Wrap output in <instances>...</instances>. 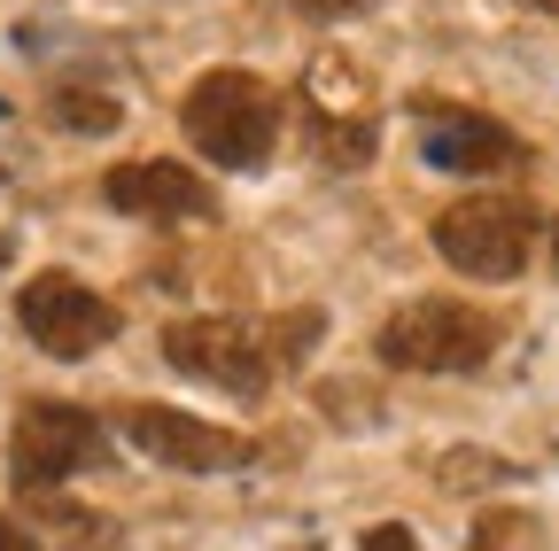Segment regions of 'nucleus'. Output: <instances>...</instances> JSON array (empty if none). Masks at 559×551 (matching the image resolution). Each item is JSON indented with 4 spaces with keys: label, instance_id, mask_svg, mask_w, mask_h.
Wrapping results in <instances>:
<instances>
[{
    "label": "nucleus",
    "instance_id": "20e7f679",
    "mask_svg": "<svg viewBox=\"0 0 559 551\" xmlns=\"http://www.w3.org/2000/svg\"><path fill=\"white\" fill-rule=\"evenodd\" d=\"M436 249L466 280H513L536 256V211L521 194H466L451 211H436Z\"/></svg>",
    "mask_w": 559,
    "mask_h": 551
},
{
    "label": "nucleus",
    "instance_id": "a211bd4d",
    "mask_svg": "<svg viewBox=\"0 0 559 551\" xmlns=\"http://www.w3.org/2000/svg\"><path fill=\"white\" fill-rule=\"evenodd\" d=\"M528 9H544V16H559V0H528Z\"/></svg>",
    "mask_w": 559,
    "mask_h": 551
},
{
    "label": "nucleus",
    "instance_id": "4468645a",
    "mask_svg": "<svg viewBox=\"0 0 559 551\" xmlns=\"http://www.w3.org/2000/svg\"><path fill=\"white\" fill-rule=\"evenodd\" d=\"M366 551H419V543H412L404 520H381V528H366Z\"/></svg>",
    "mask_w": 559,
    "mask_h": 551
},
{
    "label": "nucleus",
    "instance_id": "0eeeda50",
    "mask_svg": "<svg viewBox=\"0 0 559 551\" xmlns=\"http://www.w3.org/2000/svg\"><path fill=\"white\" fill-rule=\"evenodd\" d=\"M16 319L47 358H94L102 342H117V303L94 296L86 280H70V272H39L16 296Z\"/></svg>",
    "mask_w": 559,
    "mask_h": 551
},
{
    "label": "nucleus",
    "instance_id": "f3484780",
    "mask_svg": "<svg viewBox=\"0 0 559 551\" xmlns=\"http://www.w3.org/2000/svg\"><path fill=\"white\" fill-rule=\"evenodd\" d=\"M9 256H16V233H9V226H0V272H9Z\"/></svg>",
    "mask_w": 559,
    "mask_h": 551
},
{
    "label": "nucleus",
    "instance_id": "9b49d317",
    "mask_svg": "<svg viewBox=\"0 0 559 551\" xmlns=\"http://www.w3.org/2000/svg\"><path fill=\"white\" fill-rule=\"evenodd\" d=\"M47 117H55L62 132H109V124H117V101H94V94H55V101H47Z\"/></svg>",
    "mask_w": 559,
    "mask_h": 551
},
{
    "label": "nucleus",
    "instance_id": "f03ea898",
    "mask_svg": "<svg viewBox=\"0 0 559 551\" xmlns=\"http://www.w3.org/2000/svg\"><path fill=\"white\" fill-rule=\"evenodd\" d=\"M179 124H187V141L210 156V164H226V171H257L280 141V94L257 79V71H202L179 101Z\"/></svg>",
    "mask_w": 559,
    "mask_h": 551
},
{
    "label": "nucleus",
    "instance_id": "2eb2a0df",
    "mask_svg": "<svg viewBox=\"0 0 559 551\" xmlns=\"http://www.w3.org/2000/svg\"><path fill=\"white\" fill-rule=\"evenodd\" d=\"M0 551H39V536H32V528H16V520H0Z\"/></svg>",
    "mask_w": 559,
    "mask_h": 551
},
{
    "label": "nucleus",
    "instance_id": "7ed1b4c3",
    "mask_svg": "<svg viewBox=\"0 0 559 551\" xmlns=\"http://www.w3.org/2000/svg\"><path fill=\"white\" fill-rule=\"evenodd\" d=\"M94 466H109V428L94 420L86 404L32 396L16 411V428H9V474H16L24 498L55 490V481H70V474H94Z\"/></svg>",
    "mask_w": 559,
    "mask_h": 551
},
{
    "label": "nucleus",
    "instance_id": "423d86ee",
    "mask_svg": "<svg viewBox=\"0 0 559 551\" xmlns=\"http://www.w3.org/2000/svg\"><path fill=\"white\" fill-rule=\"evenodd\" d=\"M117 435L132 451H148L156 466L171 474H234V466H257V443L218 428V420H194V411H171V404H117Z\"/></svg>",
    "mask_w": 559,
    "mask_h": 551
},
{
    "label": "nucleus",
    "instance_id": "6e6552de",
    "mask_svg": "<svg viewBox=\"0 0 559 551\" xmlns=\"http://www.w3.org/2000/svg\"><path fill=\"white\" fill-rule=\"evenodd\" d=\"M412 124H419V156H428L436 171H513L528 148H521V132H506L498 117H481V109H459V101H436V94H412Z\"/></svg>",
    "mask_w": 559,
    "mask_h": 551
},
{
    "label": "nucleus",
    "instance_id": "dca6fc26",
    "mask_svg": "<svg viewBox=\"0 0 559 551\" xmlns=\"http://www.w3.org/2000/svg\"><path fill=\"white\" fill-rule=\"evenodd\" d=\"M296 9H304V16H349L358 0H296Z\"/></svg>",
    "mask_w": 559,
    "mask_h": 551
},
{
    "label": "nucleus",
    "instance_id": "f8f14e48",
    "mask_svg": "<svg viewBox=\"0 0 559 551\" xmlns=\"http://www.w3.org/2000/svg\"><path fill=\"white\" fill-rule=\"evenodd\" d=\"M536 520H521V513H489L481 528H474V551H528L536 536H528Z\"/></svg>",
    "mask_w": 559,
    "mask_h": 551
},
{
    "label": "nucleus",
    "instance_id": "39448f33",
    "mask_svg": "<svg viewBox=\"0 0 559 551\" xmlns=\"http://www.w3.org/2000/svg\"><path fill=\"white\" fill-rule=\"evenodd\" d=\"M164 358L226 396H264L280 381L272 326H249V319H179L164 326Z\"/></svg>",
    "mask_w": 559,
    "mask_h": 551
},
{
    "label": "nucleus",
    "instance_id": "9d476101",
    "mask_svg": "<svg viewBox=\"0 0 559 551\" xmlns=\"http://www.w3.org/2000/svg\"><path fill=\"white\" fill-rule=\"evenodd\" d=\"M32 505H39V520L55 528V543H62V551H117V520H109V513L62 505V498H47V490H39Z\"/></svg>",
    "mask_w": 559,
    "mask_h": 551
},
{
    "label": "nucleus",
    "instance_id": "1a4fd4ad",
    "mask_svg": "<svg viewBox=\"0 0 559 551\" xmlns=\"http://www.w3.org/2000/svg\"><path fill=\"white\" fill-rule=\"evenodd\" d=\"M102 194H109V211L148 218V226H202V218H218V194H210L187 164H171V156L117 164V171L102 179Z\"/></svg>",
    "mask_w": 559,
    "mask_h": 551
},
{
    "label": "nucleus",
    "instance_id": "ddd939ff",
    "mask_svg": "<svg viewBox=\"0 0 559 551\" xmlns=\"http://www.w3.org/2000/svg\"><path fill=\"white\" fill-rule=\"evenodd\" d=\"M506 474H513V466L481 458V451H474V458H443V466H436V481H451V490H459V481H506Z\"/></svg>",
    "mask_w": 559,
    "mask_h": 551
},
{
    "label": "nucleus",
    "instance_id": "f257e3e1",
    "mask_svg": "<svg viewBox=\"0 0 559 551\" xmlns=\"http://www.w3.org/2000/svg\"><path fill=\"white\" fill-rule=\"evenodd\" d=\"M498 342H506V326L489 319L481 303L419 296V303H404V311L381 319L373 350H381V366H396V373H474V366L498 358Z\"/></svg>",
    "mask_w": 559,
    "mask_h": 551
}]
</instances>
